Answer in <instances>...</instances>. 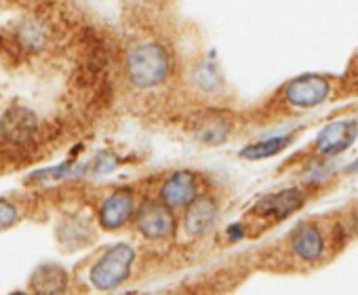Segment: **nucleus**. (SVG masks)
<instances>
[{
	"label": "nucleus",
	"instance_id": "nucleus-1",
	"mask_svg": "<svg viewBox=\"0 0 358 295\" xmlns=\"http://www.w3.org/2000/svg\"><path fill=\"white\" fill-rule=\"evenodd\" d=\"M171 74V55L158 43L135 45L127 55V76L137 89H152Z\"/></svg>",
	"mask_w": 358,
	"mask_h": 295
},
{
	"label": "nucleus",
	"instance_id": "nucleus-2",
	"mask_svg": "<svg viewBox=\"0 0 358 295\" xmlns=\"http://www.w3.org/2000/svg\"><path fill=\"white\" fill-rule=\"evenodd\" d=\"M135 251L129 245H116L108 249L101 259L91 268V280L97 289L118 287L131 272Z\"/></svg>",
	"mask_w": 358,
	"mask_h": 295
},
{
	"label": "nucleus",
	"instance_id": "nucleus-3",
	"mask_svg": "<svg viewBox=\"0 0 358 295\" xmlns=\"http://www.w3.org/2000/svg\"><path fill=\"white\" fill-rule=\"evenodd\" d=\"M135 228L150 240H164L175 230L173 211L162 203H145L137 211Z\"/></svg>",
	"mask_w": 358,
	"mask_h": 295
},
{
	"label": "nucleus",
	"instance_id": "nucleus-4",
	"mask_svg": "<svg viewBox=\"0 0 358 295\" xmlns=\"http://www.w3.org/2000/svg\"><path fill=\"white\" fill-rule=\"evenodd\" d=\"M329 91H331V87H329V80L324 76L306 74V76L291 80L285 89V95H287V101L291 106L310 108V106L322 103L329 97Z\"/></svg>",
	"mask_w": 358,
	"mask_h": 295
},
{
	"label": "nucleus",
	"instance_id": "nucleus-5",
	"mask_svg": "<svg viewBox=\"0 0 358 295\" xmlns=\"http://www.w3.org/2000/svg\"><path fill=\"white\" fill-rule=\"evenodd\" d=\"M356 135H358V122L354 118H337L320 131L316 139V148L320 154L333 157L350 148Z\"/></svg>",
	"mask_w": 358,
	"mask_h": 295
},
{
	"label": "nucleus",
	"instance_id": "nucleus-6",
	"mask_svg": "<svg viewBox=\"0 0 358 295\" xmlns=\"http://www.w3.org/2000/svg\"><path fill=\"white\" fill-rule=\"evenodd\" d=\"M162 205H166L171 211L175 209H186L196 196H199V186L196 178L188 171H179L173 178H169L160 190Z\"/></svg>",
	"mask_w": 358,
	"mask_h": 295
},
{
	"label": "nucleus",
	"instance_id": "nucleus-7",
	"mask_svg": "<svg viewBox=\"0 0 358 295\" xmlns=\"http://www.w3.org/2000/svg\"><path fill=\"white\" fill-rule=\"evenodd\" d=\"M301 205H303L301 192L291 188V190H282V192H276V194H270V196L262 199L255 205V213L262 215V217L280 222V220H287L289 215H293Z\"/></svg>",
	"mask_w": 358,
	"mask_h": 295
},
{
	"label": "nucleus",
	"instance_id": "nucleus-8",
	"mask_svg": "<svg viewBox=\"0 0 358 295\" xmlns=\"http://www.w3.org/2000/svg\"><path fill=\"white\" fill-rule=\"evenodd\" d=\"M186 209L188 211H186L184 228H186V234H190V236L205 234L217 217V207L207 196H196Z\"/></svg>",
	"mask_w": 358,
	"mask_h": 295
},
{
	"label": "nucleus",
	"instance_id": "nucleus-9",
	"mask_svg": "<svg viewBox=\"0 0 358 295\" xmlns=\"http://www.w3.org/2000/svg\"><path fill=\"white\" fill-rule=\"evenodd\" d=\"M135 211L133 196L129 192H114L103 205L99 213V222L106 230H116L129 222V217Z\"/></svg>",
	"mask_w": 358,
	"mask_h": 295
},
{
	"label": "nucleus",
	"instance_id": "nucleus-10",
	"mask_svg": "<svg viewBox=\"0 0 358 295\" xmlns=\"http://www.w3.org/2000/svg\"><path fill=\"white\" fill-rule=\"evenodd\" d=\"M291 247L293 251L306 259V261H316L320 259L322 251H324V240H322V234L316 226L312 224H303L295 234H293V240H291Z\"/></svg>",
	"mask_w": 358,
	"mask_h": 295
},
{
	"label": "nucleus",
	"instance_id": "nucleus-11",
	"mask_svg": "<svg viewBox=\"0 0 358 295\" xmlns=\"http://www.w3.org/2000/svg\"><path fill=\"white\" fill-rule=\"evenodd\" d=\"M291 143V135H280V137H272V139H264V141H257L253 145H247L245 150L241 152L243 159H249V161H262V159H270L274 154H278L280 150Z\"/></svg>",
	"mask_w": 358,
	"mask_h": 295
},
{
	"label": "nucleus",
	"instance_id": "nucleus-12",
	"mask_svg": "<svg viewBox=\"0 0 358 295\" xmlns=\"http://www.w3.org/2000/svg\"><path fill=\"white\" fill-rule=\"evenodd\" d=\"M20 41L26 47H38L45 41V30L38 22H26L20 30Z\"/></svg>",
	"mask_w": 358,
	"mask_h": 295
},
{
	"label": "nucleus",
	"instance_id": "nucleus-13",
	"mask_svg": "<svg viewBox=\"0 0 358 295\" xmlns=\"http://www.w3.org/2000/svg\"><path fill=\"white\" fill-rule=\"evenodd\" d=\"M20 213H17V207L7 203V201H0V228H9L17 222Z\"/></svg>",
	"mask_w": 358,
	"mask_h": 295
},
{
	"label": "nucleus",
	"instance_id": "nucleus-14",
	"mask_svg": "<svg viewBox=\"0 0 358 295\" xmlns=\"http://www.w3.org/2000/svg\"><path fill=\"white\" fill-rule=\"evenodd\" d=\"M350 171H358V159H356V161H354V165H352V167H350Z\"/></svg>",
	"mask_w": 358,
	"mask_h": 295
}]
</instances>
